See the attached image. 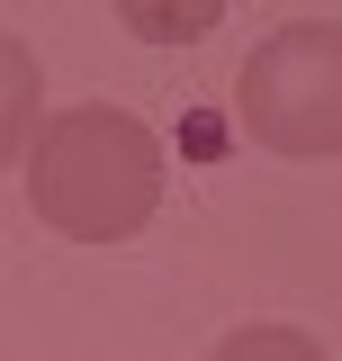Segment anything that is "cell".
Masks as SVG:
<instances>
[{
    "label": "cell",
    "instance_id": "obj_3",
    "mask_svg": "<svg viewBox=\"0 0 342 361\" xmlns=\"http://www.w3.org/2000/svg\"><path fill=\"white\" fill-rule=\"evenodd\" d=\"M37 99H45L37 54H27L18 37H0V163L27 154V135H37Z\"/></svg>",
    "mask_w": 342,
    "mask_h": 361
},
{
    "label": "cell",
    "instance_id": "obj_5",
    "mask_svg": "<svg viewBox=\"0 0 342 361\" xmlns=\"http://www.w3.org/2000/svg\"><path fill=\"white\" fill-rule=\"evenodd\" d=\"M208 361H324V343L298 334V325H243V334H225Z\"/></svg>",
    "mask_w": 342,
    "mask_h": 361
},
{
    "label": "cell",
    "instance_id": "obj_2",
    "mask_svg": "<svg viewBox=\"0 0 342 361\" xmlns=\"http://www.w3.org/2000/svg\"><path fill=\"white\" fill-rule=\"evenodd\" d=\"M243 127L279 154H334L342 145V27L334 18H298V27L253 45Z\"/></svg>",
    "mask_w": 342,
    "mask_h": 361
},
{
    "label": "cell",
    "instance_id": "obj_4",
    "mask_svg": "<svg viewBox=\"0 0 342 361\" xmlns=\"http://www.w3.org/2000/svg\"><path fill=\"white\" fill-rule=\"evenodd\" d=\"M225 9L234 0H118L127 37H144V45H198L225 27Z\"/></svg>",
    "mask_w": 342,
    "mask_h": 361
},
{
    "label": "cell",
    "instance_id": "obj_1",
    "mask_svg": "<svg viewBox=\"0 0 342 361\" xmlns=\"http://www.w3.org/2000/svg\"><path fill=\"white\" fill-rule=\"evenodd\" d=\"M27 199L72 244H127L163 208V145L144 118L108 109V99L54 109L27 135Z\"/></svg>",
    "mask_w": 342,
    "mask_h": 361
}]
</instances>
